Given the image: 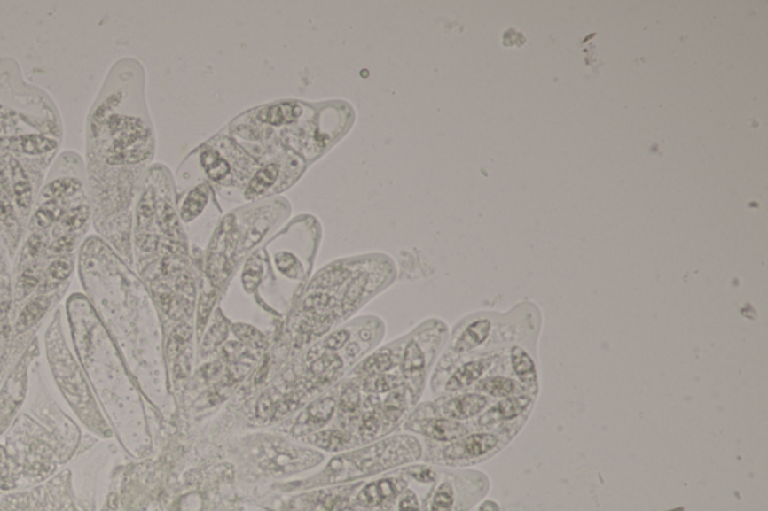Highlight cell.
I'll return each instance as SVG.
<instances>
[{"mask_svg": "<svg viewBox=\"0 0 768 511\" xmlns=\"http://www.w3.org/2000/svg\"><path fill=\"white\" fill-rule=\"evenodd\" d=\"M524 318L512 321L509 317L498 315H479L467 322L453 341L452 351L457 356L474 354L479 350L483 354L500 352L509 346L521 344L516 337H529L524 330Z\"/></svg>", "mask_w": 768, "mask_h": 511, "instance_id": "cell-4", "label": "cell"}, {"mask_svg": "<svg viewBox=\"0 0 768 511\" xmlns=\"http://www.w3.org/2000/svg\"><path fill=\"white\" fill-rule=\"evenodd\" d=\"M49 306V298H36L34 302H30L29 305H26L25 309L19 315L17 324H15L17 330L23 331L26 329H30V327L34 326L35 322L38 321L39 318L44 315Z\"/></svg>", "mask_w": 768, "mask_h": 511, "instance_id": "cell-15", "label": "cell"}, {"mask_svg": "<svg viewBox=\"0 0 768 511\" xmlns=\"http://www.w3.org/2000/svg\"><path fill=\"white\" fill-rule=\"evenodd\" d=\"M278 173H279V168L277 166H268L262 168L257 174L254 175L253 181L249 183L248 194H262L263 190L270 188L278 179Z\"/></svg>", "mask_w": 768, "mask_h": 511, "instance_id": "cell-19", "label": "cell"}, {"mask_svg": "<svg viewBox=\"0 0 768 511\" xmlns=\"http://www.w3.org/2000/svg\"><path fill=\"white\" fill-rule=\"evenodd\" d=\"M311 443L316 444L318 447L325 448V450L338 452V450H341V448L349 443V438H347V435L338 432V430H327V432L314 435L311 438Z\"/></svg>", "mask_w": 768, "mask_h": 511, "instance_id": "cell-21", "label": "cell"}, {"mask_svg": "<svg viewBox=\"0 0 768 511\" xmlns=\"http://www.w3.org/2000/svg\"><path fill=\"white\" fill-rule=\"evenodd\" d=\"M327 302H329L327 296H314V298H308L305 303H307L308 307H323L326 306Z\"/></svg>", "mask_w": 768, "mask_h": 511, "instance_id": "cell-39", "label": "cell"}, {"mask_svg": "<svg viewBox=\"0 0 768 511\" xmlns=\"http://www.w3.org/2000/svg\"><path fill=\"white\" fill-rule=\"evenodd\" d=\"M71 272H73V266H71L68 259H56L49 267V276L53 281H56V283H60V281L68 278Z\"/></svg>", "mask_w": 768, "mask_h": 511, "instance_id": "cell-27", "label": "cell"}, {"mask_svg": "<svg viewBox=\"0 0 768 511\" xmlns=\"http://www.w3.org/2000/svg\"><path fill=\"white\" fill-rule=\"evenodd\" d=\"M263 114H266V117H262L263 120H266L270 125L278 127V125H282V123H290L293 120H296L297 116L301 114V108L297 107V105H293V104H279V105H275V107L268 108Z\"/></svg>", "mask_w": 768, "mask_h": 511, "instance_id": "cell-17", "label": "cell"}, {"mask_svg": "<svg viewBox=\"0 0 768 511\" xmlns=\"http://www.w3.org/2000/svg\"><path fill=\"white\" fill-rule=\"evenodd\" d=\"M227 337V324L223 320H216L214 326L210 327L209 333L206 335L203 341V351H209Z\"/></svg>", "mask_w": 768, "mask_h": 511, "instance_id": "cell-24", "label": "cell"}, {"mask_svg": "<svg viewBox=\"0 0 768 511\" xmlns=\"http://www.w3.org/2000/svg\"><path fill=\"white\" fill-rule=\"evenodd\" d=\"M477 511H501L500 506H498V502L492 501V499H487V501L482 502L481 506H479V510Z\"/></svg>", "mask_w": 768, "mask_h": 511, "instance_id": "cell-40", "label": "cell"}, {"mask_svg": "<svg viewBox=\"0 0 768 511\" xmlns=\"http://www.w3.org/2000/svg\"><path fill=\"white\" fill-rule=\"evenodd\" d=\"M215 303V294L212 292H205L199 303V329L201 330L205 327L206 322L209 320L210 311Z\"/></svg>", "mask_w": 768, "mask_h": 511, "instance_id": "cell-28", "label": "cell"}, {"mask_svg": "<svg viewBox=\"0 0 768 511\" xmlns=\"http://www.w3.org/2000/svg\"><path fill=\"white\" fill-rule=\"evenodd\" d=\"M516 435L518 430H512V429L498 430V432H492V430L468 432L457 441L448 443V445L443 448V458L448 462L462 463V465L483 462L500 453Z\"/></svg>", "mask_w": 768, "mask_h": 511, "instance_id": "cell-5", "label": "cell"}, {"mask_svg": "<svg viewBox=\"0 0 768 511\" xmlns=\"http://www.w3.org/2000/svg\"><path fill=\"white\" fill-rule=\"evenodd\" d=\"M473 391L488 396L492 400L506 399V398L529 393V390L522 387L518 381L503 374H488L473 387Z\"/></svg>", "mask_w": 768, "mask_h": 511, "instance_id": "cell-10", "label": "cell"}, {"mask_svg": "<svg viewBox=\"0 0 768 511\" xmlns=\"http://www.w3.org/2000/svg\"><path fill=\"white\" fill-rule=\"evenodd\" d=\"M399 511H420L418 498L413 493H407L399 504Z\"/></svg>", "mask_w": 768, "mask_h": 511, "instance_id": "cell-36", "label": "cell"}, {"mask_svg": "<svg viewBox=\"0 0 768 511\" xmlns=\"http://www.w3.org/2000/svg\"><path fill=\"white\" fill-rule=\"evenodd\" d=\"M27 132L62 136V123L50 97L21 80L12 58H4L0 60V159H8L12 140Z\"/></svg>", "mask_w": 768, "mask_h": 511, "instance_id": "cell-2", "label": "cell"}, {"mask_svg": "<svg viewBox=\"0 0 768 511\" xmlns=\"http://www.w3.org/2000/svg\"><path fill=\"white\" fill-rule=\"evenodd\" d=\"M341 359L335 354H332V356H325L318 359V360L314 361V365H312V372L316 374V376H323V374H327V372H335L336 369H340Z\"/></svg>", "mask_w": 768, "mask_h": 511, "instance_id": "cell-25", "label": "cell"}, {"mask_svg": "<svg viewBox=\"0 0 768 511\" xmlns=\"http://www.w3.org/2000/svg\"><path fill=\"white\" fill-rule=\"evenodd\" d=\"M365 278H359L356 281L353 285H351L350 290H349V294H347V298H350V300H356V298H359L360 292L365 287Z\"/></svg>", "mask_w": 768, "mask_h": 511, "instance_id": "cell-37", "label": "cell"}, {"mask_svg": "<svg viewBox=\"0 0 768 511\" xmlns=\"http://www.w3.org/2000/svg\"><path fill=\"white\" fill-rule=\"evenodd\" d=\"M275 261H277L278 268L281 270V273L287 275V276H296L297 268H301V266L297 263L296 257L292 255V253H278L277 257H275Z\"/></svg>", "mask_w": 768, "mask_h": 511, "instance_id": "cell-26", "label": "cell"}, {"mask_svg": "<svg viewBox=\"0 0 768 511\" xmlns=\"http://www.w3.org/2000/svg\"><path fill=\"white\" fill-rule=\"evenodd\" d=\"M236 335H238L240 339H244L245 342L251 344V345H262L263 342H264L262 335H260L255 329H253V327L238 326L236 327Z\"/></svg>", "mask_w": 768, "mask_h": 511, "instance_id": "cell-30", "label": "cell"}, {"mask_svg": "<svg viewBox=\"0 0 768 511\" xmlns=\"http://www.w3.org/2000/svg\"><path fill=\"white\" fill-rule=\"evenodd\" d=\"M208 203V195L203 190H195L188 195L185 203L182 205V218L184 221H192L197 214L201 213Z\"/></svg>", "mask_w": 768, "mask_h": 511, "instance_id": "cell-20", "label": "cell"}, {"mask_svg": "<svg viewBox=\"0 0 768 511\" xmlns=\"http://www.w3.org/2000/svg\"><path fill=\"white\" fill-rule=\"evenodd\" d=\"M395 486L390 480H381V482L371 483L368 486L360 492L359 501L365 506H377L380 502H383L388 498L394 497Z\"/></svg>", "mask_w": 768, "mask_h": 511, "instance_id": "cell-14", "label": "cell"}, {"mask_svg": "<svg viewBox=\"0 0 768 511\" xmlns=\"http://www.w3.org/2000/svg\"><path fill=\"white\" fill-rule=\"evenodd\" d=\"M333 411H335V400L332 398H325L318 402H314L308 408L307 414L303 415L297 424L294 434L303 435L316 430L331 420Z\"/></svg>", "mask_w": 768, "mask_h": 511, "instance_id": "cell-12", "label": "cell"}, {"mask_svg": "<svg viewBox=\"0 0 768 511\" xmlns=\"http://www.w3.org/2000/svg\"><path fill=\"white\" fill-rule=\"evenodd\" d=\"M536 396L530 393L498 399L492 402L491 406L479 415L472 428L476 430H518L524 426L530 417L531 408L535 405Z\"/></svg>", "mask_w": 768, "mask_h": 511, "instance_id": "cell-6", "label": "cell"}, {"mask_svg": "<svg viewBox=\"0 0 768 511\" xmlns=\"http://www.w3.org/2000/svg\"><path fill=\"white\" fill-rule=\"evenodd\" d=\"M503 352L505 351L482 354V356H476L472 360L458 366L452 376H449L446 390L448 391H462V390L473 389L483 376H487L488 374H491L492 370L496 369Z\"/></svg>", "mask_w": 768, "mask_h": 511, "instance_id": "cell-8", "label": "cell"}, {"mask_svg": "<svg viewBox=\"0 0 768 511\" xmlns=\"http://www.w3.org/2000/svg\"><path fill=\"white\" fill-rule=\"evenodd\" d=\"M414 477L420 480L423 483H431L434 482V478H435V474L431 469H427V468H422V469H418L416 473H413Z\"/></svg>", "mask_w": 768, "mask_h": 511, "instance_id": "cell-38", "label": "cell"}, {"mask_svg": "<svg viewBox=\"0 0 768 511\" xmlns=\"http://www.w3.org/2000/svg\"><path fill=\"white\" fill-rule=\"evenodd\" d=\"M420 454L422 447L418 439L411 437L386 439L356 453L333 459L318 478L321 483L346 482L380 473L399 463L411 462L420 458Z\"/></svg>", "mask_w": 768, "mask_h": 511, "instance_id": "cell-3", "label": "cell"}, {"mask_svg": "<svg viewBox=\"0 0 768 511\" xmlns=\"http://www.w3.org/2000/svg\"><path fill=\"white\" fill-rule=\"evenodd\" d=\"M425 363H427V359H425V352H423L422 348L419 346L418 342H409V344H407V346H405V350H404V372H405L407 376H413V374H419V372H420V370L425 368Z\"/></svg>", "mask_w": 768, "mask_h": 511, "instance_id": "cell-16", "label": "cell"}, {"mask_svg": "<svg viewBox=\"0 0 768 511\" xmlns=\"http://www.w3.org/2000/svg\"><path fill=\"white\" fill-rule=\"evenodd\" d=\"M125 89L117 65L98 95L89 114L86 131L89 200L95 227L103 233L119 222L128 224V205L134 179L128 166L146 161L151 155V131L141 117L125 112Z\"/></svg>", "mask_w": 768, "mask_h": 511, "instance_id": "cell-1", "label": "cell"}, {"mask_svg": "<svg viewBox=\"0 0 768 511\" xmlns=\"http://www.w3.org/2000/svg\"><path fill=\"white\" fill-rule=\"evenodd\" d=\"M262 263H260L257 259H249L247 267H245L244 276H242L245 290L248 292H253L254 290L258 287L260 279H262Z\"/></svg>", "mask_w": 768, "mask_h": 511, "instance_id": "cell-23", "label": "cell"}, {"mask_svg": "<svg viewBox=\"0 0 768 511\" xmlns=\"http://www.w3.org/2000/svg\"><path fill=\"white\" fill-rule=\"evenodd\" d=\"M494 400L488 396L477 393V391H467L461 395L453 396L449 399L443 400L437 406V414L442 419L453 420V422H466V420H476L479 415L483 414Z\"/></svg>", "mask_w": 768, "mask_h": 511, "instance_id": "cell-9", "label": "cell"}, {"mask_svg": "<svg viewBox=\"0 0 768 511\" xmlns=\"http://www.w3.org/2000/svg\"><path fill=\"white\" fill-rule=\"evenodd\" d=\"M491 374L512 376L522 387L529 390L531 395L537 396L539 393V372H537L535 357L521 344H515L505 350L498 365Z\"/></svg>", "mask_w": 768, "mask_h": 511, "instance_id": "cell-7", "label": "cell"}, {"mask_svg": "<svg viewBox=\"0 0 768 511\" xmlns=\"http://www.w3.org/2000/svg\"><path fill=\"white\" fill-rule=\"evenodd\" d=\"M349 337H350V333L347 330L335 331L333 335L327 337L325 346H326L327 350H340V348L346 345Z\"/></svg>", "mask_w": 768, "mask_h": 511, "instance_id": "cell-33", "label": "cell"}, {"mask_svg": "<svg viewBox=\"0 0 768 511\" xmlns=\"http://www.w3.org/2000/svg\"><path fill=\"white\" fill-rule=\"evenodd\" d=\"M458 504L457 487L452 480L440 483L434 493L429 511H455Z\"/></svg>", "mask_w": 768, "mask_h": 511, "instance_id": "cell-13", "label": "cell"}, {"mask_svg": "<svg viewBox=\"0 0 768 511\" xmlns=\"http://www.w3.org/2000/svg\"><path fill=\"white\" fill-rule=\"evenodd\" d=\"M420 432L423 435H427L428 438L434 439V441L452 443V441H457V439L464 437V435H467L470 432V426L461 423V422H453V420L437 417V419L425 420L420 424Z\"/></svg>", "mask_w": 768, "mask_h": 511, "instance_id": "cell-11", "label": "cell"}, {"mask_svg": "<svg viewBox=\"0 0 768 511\" xmlns=\"http://www.w3.org/2000/svg\"><path fill=\"white\" fill-rule=\"evenodd\" d=\"M403 414V396L392 395L386 404V415L388 419L398 420L399 415Z\"/></svg>", "mask_w": 768, "mask_h": 511, "instance_id": "cell-32", "label": "cell"}, {"mask_svg": "<svg viewBox=\"0 0 768 511\" xmlns=\"http://www.w3.org/2000/svg\"><path fill=\"white\" fill-rule=\"evenodd\" d=\"M395 380L392 376H375L374 380L371 381V390H375V391H388V390L394 389Z\"/></svg>", "mask_w": 768, "mask_h": 511, "instance_id": "cell-34", "label": "cell"}, {"mask_svg": "<svg viewBox=\"0 0 768 511\" xmlns=\"http://www.w3.org/2000/svg\"><path fill=\"white\" fill-rule=\"evenodd\" d=\"M392 366H394V357H392V354L390 352H380V354H375V356L370 357L365 361L364 370H365L366 374L375 376L392 369Z\"/></svg>", "mask_w": 768, "mask_h": 511, "instance_id": "cell-22", "label": "cell"}, {"mask_svg": "<svg viewBox=\"0 0 768 511\" xmlns=\"http://www.w3.org/2000/svg\"><path fill=\"white\" fill-rule=\"evenodd\" d=\"M359 390L353 387V385L347 387V389L342 391V395H341V408L347 411V413L355 411V409L359 406Z\"/></svg>", "mask_w": 768, "mask_h": 511, "instance_id": "cell-29", "label": "cell"}, {"mask_svg": "<svg viewBox=\"0 0 768 511\" xmlns=\"http://www.w3.org/2000/svg\"><path fill=\"white\" fill-rule=\"evenodd\" d=\"M200 159L212 181H221L230 173L229 164L215 151H203Z\"/></svg>", "mask_w": 768, "mask_h": 511, "instance_id": "cell-18", "label": "cell"}, {"mask_svg": "<svg viewBox=\"0 0 768 511\" xmlns=\"http://www.w3.org/2000/svg\"><path fill=\"white\" fill-rule=\"evenodd\" d=\"M379 420L371 415L368 419L364 420V423L360 426V434L364 435V437H374L379 432Z\"/></svg>", "mask_w": 768, "mask_h": 511, "instance_id": "cell-35", "label": "cell"}, {"mask_svg": "<svg viewBox=\"0 0 768 511\" xmlns=\"http://www.w3.org/2000/svg\"><path fill=\"white\" fill-rule=\"evenodd\" d=\"M269 224L266 221H260V224L254 225L253 228L249 229L247 240H245V248H253L254 244H257L263 237V234L266 233Z\"/></svg>", "mask_w": 768, "mask_h": 511, "instance_id": "cell-31", "label": "cell"}]
</instances>
